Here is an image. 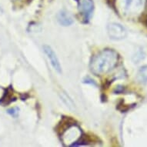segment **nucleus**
<instances>
[{
  "label": "nucleus",
  "mask_w": 147,
  "mask_h": 147,
  "mask_svg": "<svg viewBox=\"0 0 147 147\" xmlns=\"http://www.w3.org/2000/svg\"><path fill=\"white\" fill-rule=\"evenodd\" d=\"M118 62V53L113 49H106L92 57L89 68L91 72L95 75H103L116 67Z\"/></svg>",
  "instance_id": "f257e3e1"
},
{
  "label": "nucleus",
  "mask_w": 147,
  "mask_h": 147,
  "mask_svg": "<svg viewBox=\"0 0 147 147\" xmlns=\"http://www.w3.org/2000/svg\"><path fill=\"white\" fill-rule=\"evenodd\" d=\"M122 11L127 16H135L142 12L145 0H119Z\"/></svg>",
  "instance_id": "f03ea898"
},
{
  "label": "nucleus",
  "mask_w": 147,
  "mask_h": 147,
  "mask_svg": "<svg viewBox=\"0 0 147 147\" xmlns=\"http://www.w3.org/2000/svg\"><path fill=\"white\" fill-rule=\"evenodd\" d=\"M61 136H63V141L68 145L71 144L72 146L80 140L82 136V132L80 128L76 124H73L71 126L65 129Z\"/></svg>",
  "instance_id": "7ed1b4c3"
},
{
  "label": "nucleus",
  "mask_w": 147,
  "mask_h": 147,
  "mask_svg": "<svg viewBox=\"0 0 147 147\" xmlns=\"http://www.w3.org/2000/svg\"><path fill=\"white\" fill-rule=\"evenodd\" d=\"M78 2L79 11L82 16L84 22H88L91 19L94 9L92 0H76Z\"/></svg>",
  "instance_id": "20e7f679"
},
{
  "label": "nucleus",
  "mask_w": 147,
  "mask_h": 147,
  "mask_svg": "<svg viewBox=\"0 0 147 147\" xmlns=\"http://www.w3.org/2000/svg\"><path fill=\"white\" fill-rule=\"evenodd\" d=\"M107 32L110 39L113 40H121L127 36V31L122 25L112 22L107 26Z\"/></svg>",
  "instance_id": "39448f33"
},
{
  "label": "nucleus",
  "mask_w": 147,
  "mask_h": 147,
  "mask_svg": "<svg viewBox=\"0 0 147 147\" xmlns=\"http://www.w3.org/2000/svg\"><path fill=\"white\" fill-rule=\"evenodd\" d=\"M43 51L46 56H47V58L49 59L51 65L53 66V69L56 70V72H58L59 73H61L62 72V68H61L60 63H59L58 57L56 56V53L54 52L52 47L48 46V45H44Z\"/></svg>",
  "instance_id": "423d86ee"
},
{
  "label": "nucleus",
  "mask_w": 147,
  "mask_h": 147,
  "mask_svg": "<svg viewBox=\"0 0 147 147\" xmlns=\"http://www.w3.org/2000/svg\"><path fill=\"white\" fill-rule=\"evenodd\" d=\"M57 20H58L59 23L63 26H69L73 23V20H72V16L65 10H62L59 12L57 15Z\"/></svg>",
  "instance_id": "0eeeda50"
},
{
  "label": "nucleus",
  "mask_w": 147,
  "mask_h": 147,
  "mask_svg": "<svg viewBox=\"0 0 147 147\" xmlns=\"http://www.w3.org/2000/svg\"><path fill=\"white\" fill-rule=\"evenodd\" d=\"M16 99V97L14 96L12 89L11 88H8L3 95V96L0 99V104H2L3 106H5L8 104L11 103L12 102L15 101Z\"/></svg>",
  "instance_id": "6e6552de"
},
{
  "label": "nucleus",
  "mask_w": 147,
  "mask_h": 147,
  "mask_svg": "<svg viewBox=\"0 0 147 147\" xmlns=\"http://www.w3.org/2000/svg\"><path fill=\"white\" fill-rule=\"evenodd\" d=\"M74 124V121L72 120L69 117H65V118H63L61 121V123L59 124V125L57 126V132L59 135H62V133L67 129L68 128L71 126L72 125Z\"/></svg>",
  "instance_id": "1a4fd4ad"
},
{
  "label": "nucleus",
  "mask_w": 147,
  "mask_h": 147,
  "mask_svg": "<svg viewBox=\"0 0 147 147\" xmlns=\"http://www.w3.org/2000/svg\"><path fill=\"white\" fill-rule=\"evenodd\" d=\"M59 95H60V97L61 99H62V100H63V102L66 105L67 107H69V108L71 109H75V103L73 102L72 99L70 98L69 96L66 92L63 91L61 92L60 93H59Z\"/></svg>",
  "instance_id": "9d476101"
},
{
  "label": "nucleus",
  "mask_w": 147,
  "mask_h": 147,
  "mask_svg": "<svg viewBox=\"0 0 147 147\" xmlns=\"http://www.w3.org/2000/svg\"><path fill=\"white\" fill-rule=\"evenodd\" d=\"M137 80L142 83L147 82V65L140 68L137 73Z\"/></svg>",
  "instance_id": "9b49d317"
},
{
  "label": "nucleus",
  "mask_w": 147,
  "mask_h": 147,
  "mask_svg": "<svg viewBox=\"0 0 147 147\" xmlns=\"http://www.w3.org/2000/svg\"><path fill=\"white\" fill-rule=\"evenodd\" d=\"M19 108H17V107H14V108L10 109L8 110V113L10 114L11 116H13V117H16L18 116V114H19Z\"/></svg>",
  "instance_id": "f8f14e48"
},
{
  "label": "nucleus",
  "mask_w": 147,
  "mask_h": 147,
  "mask_svg": "<svg viewBox=\"0 0 147 147\" xmlns=\"http://www.w3.org/2000/svg\"><path fill=\"white\" fill-rule=\"evenodd\" d=\"M142 22L146 26H147V12H146V13L143 14V16H142Z\"/></svg>",
  "instance_id": "ddd939ff"
},
{
  "label": "nucleus",
  "mask_w": 147,
  "mask_h": 147,
  "mask_svg": "<svg viewBox=\"0 0 147 147\" xmlns=\"http://www.w3.org/2000/svg\"><path fill=\"white\" fill-rule=\"evenodd\" d=\"M3 9H2V8H1V6H0V14H2V13H3Z\"/></svg>",
  "instance_id": "4468645a"
}]
</instances>
